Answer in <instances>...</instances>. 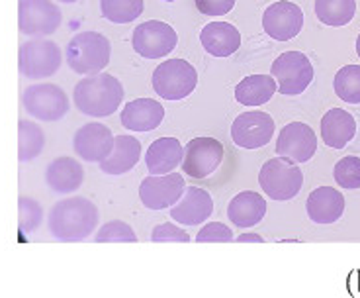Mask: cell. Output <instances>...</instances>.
<instances>
[{"label":"cell","instance_id":"obj_26","mask_svg":"<svg viewBox=\"0 0 360 298\" xmlns=\"http://www.w3.org/2000/svg\"><path fill=\"white\" fill-rule=\"evenodd\" d=\"M276 89L272 75H251L235 87V100L243 106H262L274 97Z\"/></svg>","mask_w":360,"mask_h":298},{"label":"cell","instance_id":"obj_22","mask_svg":"<svg viewBox=\"0 0 360 298\" xmlns=\"http://www.w3.org/2000/svg\"><path fill=\"white\" fill-rule=\"evenodd\" d=\"M264 216H266V200L255 190H243L235 194L227 206V218L237 228L257 226Z\"/></svg>","mask_w":360,"mask_h":298},{"label":"cell","instance_id":"obj_34","mask_svg":"<svg viewBox=\"0 0 360 298\" xmlns=\"http://www.w3.org/2000/svg\"><path fill=\"white\" fill-rule=\"evenodd\" d=\"M233 230L227 228L221 222H210L207 226H204L196 234V242L198 244H214V242H219V244H229L233 242Z\"/></svg>","mask_w":360,"mask_h":298},{"label":"cell","instance_id":"obj_7","mask_svg":"<svg viewBox=\"0 0 360 298\" xmlns=\"http://www.w3.org/2000/svg\"><path fill=\"white\" fill-rule=\"evenodd\" d=\"M63 63L61 49L49 39H30L20 46L18 69L26 79H49Z\"/></svg>","mask_w":360,"mask_h":298},{"label":"cell","instance_id":"obj_37","mask_svg":"<svg viewBox=\"0 0 360 298\" xmlns=\"http://www.w3.org/2000/svg\"><path fill=\"white\" fill-rule=\"evenodd\" d=\"M235 242L237 244H262L264 242V237L262 235H257V234H243V235H239V237H235Z\"/></svg>","mask_w":360,"mask_h":298},{"label":"cell","instance_id":"obj_14","mask_svg":"<svg viewBox=\"0 0 360 298\" xmlns=\"http://www.w3.org/2000/svg\"><path fill=\"white\" fill-rule=\"evenodd\" d=\"M304 27V12L302 8L288 2L278 0L270 4L262 14V30L276 42H290L302 32Z\"/></svg>","mask_w":360,"mask_h":298},{"label":"cell","instance_id":"obj_15","mask_svg":"<svg viewBox=\"0 0 360 298\" xmlns=\"http://www.w3.org/2000/svg\"><path fill=\"white\" fill-rule=\"evenodd\" d=\"M317 151V136L311 128L304 122H290L288 126L282 128L278 142H276V154L290 163H307Z\"/></svg>","mask_w":360,"mask_h":298},{"label":"cell","instance_id":"obj_8","mask_svg":"<svg viewBox=\"0 0 360 298\" xmlns=\"http://www.w3.org/2000/svg\"><path fill=\"white\" fill-rule=\"evenodd\" d=\"M22 102L27 114L41 122H57L69 112V97L53 82H37L27 87Z\"/></svg>","mask_w":360,"mask_h":298},{"label":"cell","instance_id":"obj_24","mask_svg":"<svg viewBox=\"0 0 360 298\" xmlns=\"http://www.w3.org/2000/svg\"><path fill=\"white\" fill-rule=\"evenodd\" d=\"M356 134V120L351 112L341 108H333L325 112L321 118V139L327 147L342 149Z\"/></svg>","mask_w":360,"mask_h":298},{"label":"cell","instance_id":"obj_33","mask_svg":"<svg viewBox=\"0 0 360 298\" xmlns=\"http://www.w3.org/2000/svg\"><path fill=\"white\" fill-rule=\"evenodd\" d=\"M96 244H135L137 242V235H135L134 228L122 222V220H112L106 222L104 226L100 228L98 234L94 237Z\"/></svg>","mask_w":360,"mask_h":298},{"label":"cell","instance_id":"obj_30","mask_svg":"<svg viewBox=\"0 0 360 298\" xmlns=\"http://www.w3.org/2000/svg\"><path fill=\"white\" fill-rule=\"evenodd\" d=\"M335 94L349 104H360V65L341 67L333 81Z\"/></svg>","mask_w":360,"mask_h":298},{"label":"cell","instance_id":"obj_4","mask_svg":"<svg viewBox=\"0 0 360 298\" xmlns=\"http://www.w3.org/2000/svg\"><path fill=\"white\" fill-rule=\"evenodd\" d=\"M153 91L165 100H182L194 92L198 73L186 59H169L153 71Z\"/></svg>","mask_w":360,"mask_h":298},{"label":"cell","instance_id":"obj_23","mask_svg":"<svg viewBox=\"0 0 360 298\" xmlns=\"http://www.w3.org/2000/svg\"><path fill=\"white\" fill-rule=\"evenodd\" d=\"M141 159V144L134 136H116L110 155L100 161V171L106 175H124Z\"/></svg>","mask_w":360,"mask_h":298},{"label":"cell","instance_id":"obj_27","mask_svg":"<svg viewBox=\"0 0 360 298\" xmlns=\"http://www.w3.org/2000/svg\"><path fill=\"white\" fill-rule=\"evenodd\" d=\"M356 14L354 0H315V16L325 26H347Z\"/></svg>","mask_w":360,"mask_h":298},{"label":"cell","instance_id":"obj_18","mask_svg":"<svg viewBox=\"0 0 360 298\" xmlns=\"http://www.w3.org/2000/svg\"><path fill=\"white\" fill-rule=\"evenodd\" d=\"M165 108L153 99H135L122 110V126L131 132H153L161 126Z\"/></svg>","mask_w":360,"mask_h":298},{"label":"cell","instance_id":"obj_32","mask_svg":"<svg viewBox=\"0 0 360 298\" xmlns=\"http://www.w3.org/2000/svg\"><path fill=\"white\" fill-rule=\"evenodd\" d=\"M44 222V208L37 200L30 197H20L18 199V226L20 232L32 234Z\"/></svg>","mask_w":360,"mask_h":298},{"label":"cell","instance_id":"obj_40","mask_svg":"<svg viewBox=\"0 0 360 298\" xmlns=\"http://www.w3.org/2000/svg\"><path fill=\"white\" fill-rule=\"evenodd\" d=\"M165 2H174V0H165Z\"/></svg>","mask_w":360,"mask_h":298},{"label":"cell","instance_id":"obj_17","mask_svg":"<svg viewBox=\"0 0 360 298\" xmlns=\"http://www.w3.org/2000/svg\"><path fill=\"white\" fill-rule=\"evenodd\" d=\"M214 212V199L198 187H186L184 194L171 208V218L182 226H196L206 222Z\"/></svg>","mask_w":360,"mask_h":298},{"label":"cell","instance_id":"obj_39","mask_svg":"<svg viewBox=\"0 0 360 298\" xmlns=\"http://www.w3.org/2000/svg\"><path fill=\"white\" fill-rule=\"evenodd\" d=\"M59 2H67V4H75V2H79V0H59Z\"/></svg>","mask_w":360,"mask_h":298},{"label":"cell","instance_id":"obj_20","mask_svg":"<svg viewBox=\"0 0 360 298\" xmlns=\"http://www.w3.org/2000/svg\"><path fill=\"white\" fill-rule=\"evenodd\" d=\"M306 210L315 224H333L345 212V197L337 189L319 187L307 197Z\"/></svg>","mask_w":360,"mask_h":298},{"label":"cell","instance_id":"obj_28","mask_svg":"<svg viewBox=\"0 0 360 298\" xmlns=\"http://www.w3.org/2000/svg\"><path fill=\"white\" fill-rule=\"evenodd\" d=\"M45 134L41 128L30 122L20 120L18 122V159L20 163L34 161L37 155L44 151Z\"/></svg>","mask_w":360,"mask_h":298},{"label":"cell","instance_id":"obj_25","mask_svg":"<svg viewBox=\"0 0 360 298\" xmlns=\"http://www.w3.org/2000/svg\"><path fill=\"white\" fill-rule=\"evenodd\" d=\"M184 147L180 145L176 137H159L149 145L147 155H145V165L151 175H165V173L174 171L182 163Z\"/></svg>","mask_w":360,"mask_h":298},{"label":"cell","instance_id":"obj_10","mask_svg":"<svg viewBox=\"0 0 360 298\" xmlns=\"http://www.w3.org/2000/svg\"><path fill=\"white\" fill-rule=\"evenodd\" d=\"M61 20L63 14L53 0H18V27L26 36H51Z\"/></svg>","mask_w":360,"mask_h":298},{"label":"cell","instance_id":"obj_31","mask_svg":"<svg viewBox=\"0 0 360 298\" xmlns=\"http://www.w3.org/2000/svg\"><path fill=\"white\" fill-rule=\"evenodd\" d=\"M333 177L341 189L356 190L360 189V157L347 155L335 163Z\"/></svg>","mask_w":360,"mask_h":298},{"label":"cell","instance_id":"obj_38","mask_svg":"<svg viewBox=\"0 0 360 298\" xmlns=\"http://www.w3.org/2000/svg\"><path fill=\"white\" fill-rule=\"evenodd\" d=\"M356 54H359V57H360V34H359V37H356Z\"/></svg>","mask_w":360,"mask_h":298},{"label":"cell","instance_id":"obj_19","mask_svg":"<svg viewBox=\"0 0 360 298\" xmlns=\"http://www.w3.org/2000/svg\"><path fill=\"white\" fill-rule=\"evenodd\" d=\"M200 42L214 57H229L241 47V32L229 22H210L200 32Z\"/></svg>","mask_w":360,"mask_h":298},{"label":"cell","instance_id":"obj_13","mask_svg":"<svg viewBox=\"0 0 360 298\" xmlns=\"http://www.w3.org/2000/svg\"><path fill=\"white\" fill-rule=\"evenodd\" d=\"M274 120L266 112L249 110L235 118L231 137L243 149H259L269 144L274 136Z\"/></svg>","mask_w":360,"mask_h":298},{"label":"cell","instance_id":"obj_9","mask_svg":"<svg viewBox=\"0 0 360 298\" xmlns=\"http://www.w3.org/2000/svg\"><path fill=\"white\" fill-rule=\"evenodd\" d=\"M179 44L174 27L161 20H147L134 30L131 46L145 59H162Z\"/></svg>","mask_w":360,"mask_h":298},{"label":"cell","instance_id":"obj_1","mask_svg":"<svg viewBox=\"0 0 360 298\" xmlns=\"http://www.w3.org/2000/svg\"><path fill=\"white\" fill-rule=\"evenodd\" d=\"M98 222V208L84 197L59 200L47 218L49 232L59 242H82L96 230Z\"/></svg>","mask_w":360,"mask_h":298},{"label":"cell","instance_id":"obj_29","mask_svg":"<svg viewBox=\"0 0 360 298\" xmlns=\"http://www.w3.org/2000/svg\"><path fill=\"white\" fill-rule=\"evenodd\" d=\"M100 12L112 24H129L143 14V0H100Z\"/></svg>","mask_w":360,"mask_h":298},{"label":"cell","instance_id":"obj_6","mask_svg":"<svg viewBox=\"0 0 360 298\" xmlns=\"http://www.w3.org/2000/svg\"><path fill=\"white\" fill-rule=\"evenodd\" d=\"M270 75L276 81L280 94L296 97L314 81V65L302 51H286L276 57L270 67Z\"/></svg>","mask_w":360,"mask_h":298},{"label":"cell","instance_id":"obj_35","mask_svg":"<svg viewBox=\"0 0 360 298\" xmlns=\"http://www.w3.org/2000/svg\"><path fill=\"white\" fill-rule=\"evenodd\" d=\"M151 242L155 244H165V242H174V244H188L190 235L179 228L172 222H165V224H159V226L153 228L151 232Z\"/></svg>","mask_w":360,"mask_h":298},{"label":"cell","instance_id":"obj_2","mask_svg":"<svg viewBox=\"0 0 360 298\" xmlns=\"http://www.w3.org/2000/svg\"><path fill=\"white\" fill-rule=\"evenodd\" d=\"M72 100L75 106L86 116H112L124 100V87L120 79L110 73L86 75V79L77 82L72 91Z\"/></svg>","mask_w":360,"mask_h":298},{"label":"cell","instance_id":"obj_12","mask_svg":"<svg viewBox=\"0 0 360 298\" xmlns=\"http://www.w3.org/2000/svg\"><path fill=\"white\" fill-rule=\"evenodd\" d=\"M186 190V182L180 173L149 175L139 185V199L149 210H165L176 204Z\"/></svg>","mask_w":360,"mask_h":298},{"label":"cell","instance_id":"obj_5","mask_svg":"<svg viewBox=\"0 0 360 298\" xmlns=\"http://www.w3.org/2000/svg\"><path fill=\"white\" fill-rule=\"evenodd\" d=\"M259 185L269 199L292 200L302 190L304 173L296 163H290L282 157H274L261 167Z\"/></svg>","mask_w":360,"mask_h":298},{"label":"cell","instance_id":"obj_16","mask_svg":"<svg viewBox=\"0 0 360 298\" xmlns=\"http://www.w3.org/2000/svg\"><path fill=\"white\" fill-rule=\"evenodd\" d=\"M75 154L89 163L104 161L114 147V134L100 122H90L77 130L72 137Z\"/></svg>","mask_w":360,"mask_h":298},{"label":"cell","instance_id":"obj_36","mask_svg":"<svg viewBox=\"0 0 360 298\" xmlns=\"http://www.w3.org/2000/svg\"><path fill=\"white\" fill-rule=\"evenodd\" d=\"M196 8L204 16H225L235 6V0H194Z\"/></svg>","mask_w":360,"mask_h":298},{"label":"cell","instance_id":"obj_21","mask_svg":"<svg viewBox=\"0 0 360 298\" xmlns=\"http://www.w3.org/2000/svg\"><path fill=\"white\" fill-rule=\"evenodd\" d=\"M45 181L49 189L61 194H69L82 187L84 171L82 165L72 157H57L45 169Z\"/></svg>","mask_w":360,"mask_h":298},{"label":"cell","instance_id":"obj_11","mask_svg":"<svg viewBox=\"0 0 360 298\" xmlns=\"http://www.w3.org/2000/svg\"><path fill=\"white\" fill-rule=\"evenodd\" d=\"M224 161V145L216 137H194L182 154V173L192 179H206Z\"/></svg>","mask_w":360,"mask_h":298},{"label":"cell","instance_id":"obj_3","mask_svg":"<svg viewBox=\"0 0 360 298\" xmlns=\"http://www.w3.org/2000/svg\"><path fill=\"white\" fill-rule=\"evenodd\" d=\"M67 65L79 75H96L106 69L112 57V44L100 32H79L65 47Z\"/></svg>","mask_w":360,"mask_h":298}]
</instances>
